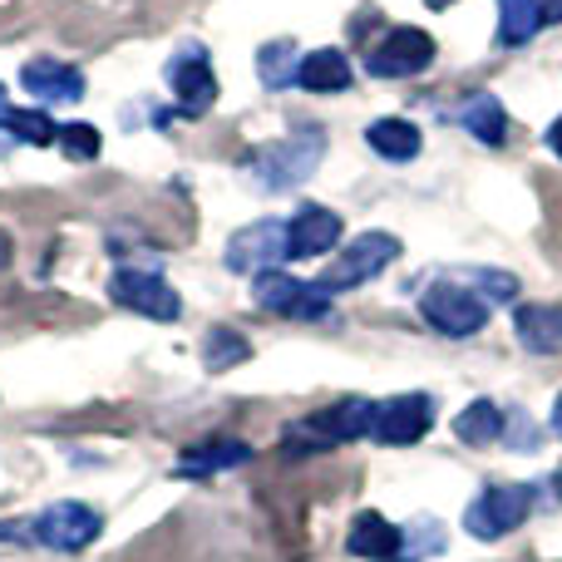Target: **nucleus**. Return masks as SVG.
Segmentation results:
<instances>
[{"label":"nucleus","instance_id":"1","mask_svg":"<svg viewBox=\"0 0 562 562\" xmlns=\"http://www.w3.org/2000/svg\"><path fill=\"white\" fill-rule=\"evenodd\" d=\"M533 498H538L533 484H488L484 494L469 504L464 528L474 538H484V543H494V538H508V533H518V528L528 524V514H533Z\"/></svg>","mask_w":562,"mask_h":562},{"label":"nucleus","instance_id":"2","mask_svg":"<svg viewBox=\"0 0 562 562\" xmlns=\"http://www.w3.org/2000/svg\"><path fill=\"white\" fill-rule=\"evenodd\" d=\"M419 316H425L439 336L464 340V336H474V330H484L488 306L474 286H464V281H435V286L419 296Z\"/></svg>","mask_w":562,"mask_h":562},{"label":"nucleus","instance_id":"3","mask_svg":"<svg viewBox=\"0 0 562 562\" xmlns=\"http://www.w3.org/2000/svg\"><path fill=\"white\" fill-rule=\"evenodd\" d=\"M321 154H326L321 134H296V138H281V144H267L262 154H257L252 164H247V173H252L262 188L281 193V188L306 183V178L316 173Z\"/></svg>","mask_w":562,"mask_h":562},{"label":"nucleus","instance_id":"4","mask_svg":"<svg viewBox=\"0 0 562 562\" xmlns=\"http://www.w3.org/2000/svg\"><path fill=\"white\" fill-rule=\"evenodd\" d=\"M400 257V237L390 233H360L356 243L340 247V257L326 267V277H321V286L326 291H350V286H366L370 277H380L390 262Z\"/></svg>","mask_w":562,"mask_h":562},{"label":"nucleus","instance_id":"5","mask_svg":"<svg viewBox=\"0 0 562 562\" xmlns=\"http://www.w3.org/2000/svg\"><path fill=\"white\" fill-rule=\"evenodd\" d=\"M429 59H435V40H429L425 30H415V25H395V30H385V35L370 45L366 69L375 79H405V75L429 69Z\"/></svg>","mask_w":562,"mask_h":562},{"label":"nucleus","instance_id":"6","mask_svg":"<svg viewBox=\"0 0 562 562\" xmlns=\"http://www.w3.org/2000/svg\"><path fill=\"white\" fill-rule=\"evenodd\" d=\"M257 306L272 311V316H291V321H316L330 311V291L321 281H296L286 272H262L257 277Z\"/></svg>","mask_w":562,"mask_h":562},{"label":"nucleus","instance_id":"7","mask_svg":"<svg viewBox=\"0 0 562 562\" xmlns=\"http://www.w3.org/2000/svg\"><path fill=\"white\" fill-rule=\"evenodd\" d=\"M227 267L233 272H277V262H286L291 257V243H286V223L281 217H262V223L243 227V233L227 243Z\"/></svg>","mask_w":562,"mask_h":562},{"label":"nucleus","instance_id":"8","mask_svg":"<svg viewBox=\"0 0 562 562\" xmlns=\"http://www.w3.org/2000/svg\"><path fill=\"white\" fill-rule=\"evenodd\" d=\"M99 528H104V518L89 504H49L45 514L30 524V533L45 548H55V553H79V548H89L99 538Z\"/></svg>","mask_w":562,"mask_h":562},{"label":"nucleus","instance_id":"9","mask_svg":"<svg viewBox=\"0 0 562 562\" xmlns=\"http://www.w3.org/2000/svg\"><path fill=\"white\" fill-rule=\"evenodd\" d=\"M429 425H435V400L429 395H395V400H380L375 405V425H370V435L380 439V445H415V439L429 435Z\"/></svg>","mask_w":562,"mask_h":562},{"label":"nucleus","instance_id":"10","mask_svg":"<svg viewBox=\"0 0 562 562\" xmlns=\"http://www.w3.org/2000/svg\"><path fill=\"white\" fill-rule=\"evenodd\" d=\"M109 296H114L119 306H128V311H144V316H154V321H178L183 316L178 291L168 286L158 272H134V267H124V272H114V281H109Z\"/></svg>","mask_w":562,"mask_h":562},{"label":"nucleus","instance_id":"11","mask_svg":"<svg viewBox=\"0 0 562 562\" xmlns=\"http://www.w3.org/2000/svg\"><path fill=\"white\" fill-rule=\"evenodd\" d=\"M370 425H375V405L360 400V395L336 400V405H326V409H316V415L301 419L306 439H316V445H346V439L370 435Z\"/></svg>","mask_w":562,"mask_h":562},{"label":"nucleus","instance_id":"12","mask_svg":"<svg viewBox=\"0 0 562 562\" xmlns=\"http://www.w3.org/2000/svg\"><path fill=\"white\" fill-rule=\"evenodd\" d=\"M168 85H173L183 114H207L217 99V79H213V69H207V59L198 45L178 49V55L168 59Z\"/></svg>","mask_w":562,"mask_h":562},{"label":"nucleus","instance_id":"13","mask_svg":"<svg viewBox=\"0 0 562 562\" xmlns=\"http://www.w3.org/2000/svg\"><path fill=\"white\" fill-rule=\"evenodd\" d=\"M20 85L25 94H35L40 104H75L85 94V75L75 65H59V59H30L20 69Z\"/></svg>","mask_w":562,"mask_h":562},{"label":"nucleus","instance_id":"14","mask_svg":"<svg viewBox=\"0 0 562 562\" xmlns=\"http://www.w3.org/2000/svg\"><path fill=\"white\" fill-rule=\"evenodd\" d=\"M286 243H291V257H321L340 243V217L330 207H316L306 203L296 217L286 223Z\"/></svg>","mask_w":562,"mask_h":562},{"label":"nucleus","instance_id":"15","mask_svg":"<svg viewBox=\"0 0 562 562\" xmlns=\"http://www.w3.org/2000/svg\"><path fill=\"white\" fill-rule=\"evenodd\" d=\"M514 326H518L524 350H533V356H562V306H553V301L518 306Z\"/></svg>","mask_w":562,"mask_h":562},{"label":"nucleus","instance_id":"16","mask_svg":"<svg viewBox=\"0 0 562 562\" xmlns=\"http://www.w3.org/2000/svg\"><path fill=\"white\" fill-rule=\"evenodd\" d=\"M346 548L356 558H370V562H395L400 558V528L380 514H356L350 518V538Z\"/></svg>","mask_w":562,"mask_h":562},{"label":"nucleus","instance_id":"17","mask_svg":"<svg viewBox=\"0 0 562 562\" xmlns=\"http://www.w3.org/2000/svg\"><path fill=\"white\" fill-rule=\"evenodd\" d=\"M252 459V449L243 439H213V445H193L178 454V474L188 479H207V474H223V469H237Z\"/></svg>","mask_w":562,"mask_h":562},{"label":"nucleus","instance_id":"18","mask_svg":"<svg viewBox=\"0 0 562 562\" xmlns=\"http://www.w3.org/2000/svg\"><path fill=\"white\" fill-rule=\"evenodd\" d=\"M296 85L311 89V94H336V89L350 85V59L340 55V49H311V55L301 59Z\"/></svg>","mask_w":562,"mask_h":562},{"label":"nucleus","instance_id":"19","mask_svg":"<svg viewBox=\"0 0 562 562\" xmlns=\"http://www.w3.org/2000/svg\"><path fill=\"white\" fill-rule=\"evenodd\" d=\"M366 144L375 148L380 158H395V164H405V158H415L419 148H425V134H419L409 119H375V124L366 128Z\"/></svg>","mask_w":562,"mask_h":562},{"label":"nucleus","instance_id":"20","mask_svg":"<svg viewBox=\"0 0 562 562\" xmlns=\"http://www.w3.org/2000/svg\"><path fill=\"white\" fill-rule=\"evenodd\" d=\"M459 124H464L469 134H474L479 144H488V148H498L508 138V114H504V104H498L494 94L464 99V104H459Z\"/></svg>","mask_w":562,"mask_h":562},{"label":"nucleus","instance_id":"21","mask_svg":"<svg viewBox=\"0 0 562 562\" xmlns=\"http://www.w3.org/2000/svg\"><path fill=\"white\" fill-rule=\"evenodd\" d=\"M454 435L464 439V445H474V449L494 445V439L504 435V409H498L494 400H474V405L454 419Z\"/></svg>","mask_w":562,"mask_h":562},{"label":"nucleus","instance_id":"22","mask_svg":"<svg viewBox=\"0 0 562 562\" xmlns=\"http://www.w3.org/2000/svg\"><path fill=\"white\" fill-rule=\"evenodd\" d=\"M538 30H543L538 0H498V40H504V45H524Z\"/></svg>","mask_w":562,"mask_h":562},{"label":"nucleus","instance_id":"23","mask_svg":"<svg viewBox=\"0 0 562 562\" xmlns=\"http://www.w3.org/2000/svg\"><path fill=\"white\" fill-rule=\"evenodd\" d=\"M301 59H306V55H301L291 40H277V45H267L262 55H257V75H262L267 89H286V85H296Z\"/></svg>","mask_w":562,"mask_h":562},{"label":"nucleus","instance_id":"24","mask_svg":"<svg viewBox=\"0 0 562 562\" xmlns=\"http://www.w3.org/2000/svg\"><path fill=\"white\" fill-rule=\"evenodd\" d=\"M0 124H5V134H15L20 144H55L59 138V124L45 114V109H5L0 114Z\"/></svg>","mask_w":562,"mask_h":562},{"label":"nucleus","instance_id":"25","mask_svg":"<svg viewBox=\"0 0 562 562\" xmlns=\"http://www.w3.org/2000/svg\"><path fill=\"white\" fill-rule=\"evenodd\" d=\"M203 360H207V370H227V366H237V360H247V340L237 336V330H207V340H203Z\"/></svg>","mask_w":562,"mask_h":562},{"label":"nucleus","instance_id":"26","mask_svg":"<svg viewBox=\"0 0 562 562\" xmlns=\"http://www.w3.org/2000/svg\"><path fill=\"white\" fill-rule=\"evenodd\" d=\"M59 148H65L69 158H79V164H89V158H99V128L94 124H65L55 138Z\"/></svg>","mask_w":562,"mask_h":562},{"label":"nucleus","instance_id":"27","mask_svg":"<svg viewBox=\"0 0 562 562\" xmlns=\"http://www.w3.org/2000/svg\"><path fill=\"white\" fill-rule=\"evenodd\" d=\"M469 281H474V286H484V291H498V296H514V291H518V281L508 272H474Z\"/></svg>","mask_w":562,"mask_h":562},{"label":"nucleus","instance_id":"28","mask_svg":"<svg viewBox=\"0 0 562 562\" xmlns=\"http://www.w3.org/2000/svg\"><path fill=\"white\" fill-rule=\"evenodd\" d=\"M538 10H543V20H553V25L562 20V0H538Z\"/></svg>","mask_w":562,"mask_h":562},{"label":"nucleus","instance_id":"29","mask_svg":"<svg viewBox=\"0 0 562 562\" xmlns=\"http://www.w3.org/2000/svg\"><path fill=\"white\" fill-rule=\"evenodd\" d=\"M548 148L562 158V119H553V128H548Z\"/></svg>","mask_w":562,"mask_h":562},{"label":"nucleus","instance_id":"30","mask_svg":"<svg viewBox=\"0 0 562 562\" xmlns=\"http://www.w3.org/2000/svg\"><path fill=\"white\" fill-rule=\"evenodd\" d=\"M553 435L562 439V395H558V405H553Z\"/></svg>","mask_w":562,"mask_h":562},{"label":"nucleus","instance_id":"31","mask_svg":"<svg viewBox=\"0 0 562 562\" xmlns=\"http://www.w3.org/2000/svg\"><path fill=\"white\" fill-rule=\"evenodd\" d=\"M5 262H10V237L0 233V267H5Z\"/></svg>","mask_w":562,"mask_h":562},{"label":"nucleus","instance_id":"32","mask_svg":"<svg viewBox=\"0 0 562 562\" xmlns=\"http://www.w3.org/2000/svg\"><path fill=\"white\" fill-rule=\"evenodd\" d=\"M429 5H435V10H445V5H454V0H429Z\"/></svg>","mask_w":562,"mask_h":562},{"label":"nucleus","instance_id":"33","mask_svg":"<svg viewBox=\"0 0 562 562\" xmlns=\"http://www.w3.org/2000/svg\"><path fill=\"white\" fill-rule=\"evenodd\" d=\"M5 109H10V104H5V85H0V114H5Z\"/></svg>","mask_w":562,"mask_h":562}]
</instances>
